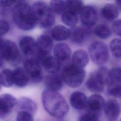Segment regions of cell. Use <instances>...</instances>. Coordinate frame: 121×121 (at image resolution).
Returning <instances> with one entry per match:
<instances>
[{
    "instance_id": "obj_40",
    "label": "cell",
    "mask_w": 121,
    "mask_h": 121,
    "mask_svg": "<svg viewBox=\"0 0 121 121\" xmlns=\"http://www.w3.org/2000/svg\"><path fill=\"white\" fill-rule=\"evenodd\" d=\"M2 42H3V40L1 39V38L0 37V45H1V44L2 43Z\"/></svg>"
},
{
    "instance_id": "obj_3",
    "label": "cell",
    "mask_w": 121,
    "mask_h": 121,
    "mask_svg": "<svg viewBox=\"0 0 121 121\" xmlns=\"http://www.w3.org/2000/svg\"><path fill=\"white\" fill-rule=\"evenodd\" d=\"M31 8L36 25L43 28H49L54 25V13L46 3L42 1H35Z\"/></svg>"
},
{
    "instance_id": "obj_29",
    "label": "cell",
    "mask_w": 121,
    "mask_h": 121,
    "mask_svg": "<svg viewBox=\"0 0 121 121\" xmlns=\"http://www.w3.org/2000/svg\"><path fill=\"white\" fill-rule=\"evenodd\" d=\"M95 35L103 39H106L110 37L112 35V30L110 27L105 24L98 25L94 30Z\"/></svg>"
},
{
    "instance_id": "obj_26",
    "label": "cell",
    "mask_w": 121,
    "mask_h": 121,
    "mask_svg": "<svg viewBox=\"0 0 121 121\" xmlns=\"http://www.w3.org/2000/svg\"><path fill=\"white\" fill-rule=\"evenodd\" d=\"M14 84L13 71L5 69L0 72V86L9 87Z\"/></svg>"
},
{
    "instance_id": "obj_13",
    "label": "cell",
    "mask_w": 121,
    "mask_h": 121,
    "mask_svg": "<svg viewBox=\"0 0 121 121\" xmlns=\"http://www.w3.org/2000/svg\"><path fill=\"white\" fill-rule=\"evenodd\" d=\"M19 47L22 52L26 56H36L38 52L36 41L30 36L21 38L19 41Z\"/></svg>"
},
{
    "instance_id": "obj_2",
    "label": "cell",
    "mask_w": 121,
    "mask_h": 121,
    "mask_svg": "<svg viewBox=\"0 0 121 121\" xmlns=\"http://www.w3.org/2000/svg\"><path fill=\"white\" fill-rule=\"evenodd\" d=\"M13 20L20 29L29 31L36 25L31 6L23 1H17L12 9Z\"/></svg>"
},
{
    "instance_id": "obj_32",
    "label": "cell",
    "mask_w": 121,
    "mask_h": 121,
    "mask_svg": "<svg viewBox=\"0 0 121 121\" xmlns=\"http://www.w3.org/2000/svg\"><path fill=\"white\" fill-rule=\"evenodd\" d=\"M17 121H34L33 115L31 114L23 111H20L16 118Z\"/></svg>"
},
{
    "instance_id": "obj_28",
    "label": "cell",
    "mask_w": 121,
    "mask_h": 121,
    "mask_svg": "<svg viewBox=\"0 0 121 121\" xmlns=\"http://www.w3.org/2000/svg\"><path fill=\"white\" fill-rule=\"evenodd\" d=\"M50 7L54 13L62 14L67 11V0H53L50 1Z\"/></svg>"
},
{
    "instance_id": "obj_8",
    "label": "cell",
    "mask_w": 121,
    "mask_h": 121,
    "mask_svg": "<svg viewBox=\"0 0 121 121\" xmlns=\"http://www.w3.org/2000/svg\"><path fill=\"white\" fill-rule=\"evenodd\" d=\"M24 67L29 79L32 83H37L42 80L43 76L42 67L40 62L36 59L30 58L26 59L24 62Z\"/></svg>"
},
{
    "instance_id": "obj_6",
    "label": "cell",
    "mask_w": 121,
    "mask_h": 121,
    "mask_svg": "<svg viewBox=\"0 0 121 121\" xmlns=\"http://www.w3.org/2000/svg\"><path fill=\"white\" fill-rule=\"evenodd\" d=\"M88 52L92 61L97 65L105 64L109 59L108 47L104 43L101 41L92 43L89 46Z\"/></svg>"
},
{
    "instance_id": "obj_41",
    "label": "cell",
    "mask_w": 121,
    "mask_h": 121,
    "mask_svg": "<svg viewBox=\"0 0 121 121\" xmlns=\"http://www.w3.org/2000/svg\"><path fill=\"white\" fill-rule=\"evenodd\" d=\"M0 88H1V86H0Z\"/></svg>"
},
{
    "instance_id": "obj_25",
    "label": "cell",
    "mask_w": 121,
    "mask_h": 121,
    "mask_svg": "<svg viewBox=\"0 0 121 121\" xmlns=\"http://www.w3.org/2000/svg\"><path fill=\"white\" fill-rule=\"evenodd\" d=\"M69 37L71 42L80 44L83 42L86 37V31L83 28L76 26L69 29Z\"/></svg>"
},
{
    "instance_id": "obj_37",
    "label": "cell",
    "mask_w": 121,
    "mask_h": 121,
    "mask_svg": "<svg viewBox=\"0 0 121 121\" xmlns=\"http://www.w3.org/2000/svg\"><path fill=\"white\" fill-rule=\"evenodd\" d=\"M7 9H5L0 5V17L4 16L7 12Z\"/></svg>"
},
{
    "instance_id": "obj_7",
    "label": "cell",
    "mask_w": 121,
    "mask_h": 121,
    "mask_svg": "<svg viewBox=\"0 0 121 121\" xmlns=\"http://www.w3.org/2000/svg\"><path fill=\"white\" fill-rule=\"evenodd\" d=\"M0 52L3 59L12 65H17L21 61L19 50L17 44L11 40L3 41L0 47Z\"/></svg>"
},
{
    "instance_id": "obj_23",
    "label": "cell",
    "mask_w": 121,
    "mask_h": 121,
    "mask_svg": "<svg viewBox=\"0 0 121 121\" xmlns=\"http://www.w3.org/2000/svg\"><path fill=\"white\" fill-rule=\"evenodd\" d=\"M120 9L115 4H107L101 9V12L103 17L108 21H113L119 15Z\"/></svg>"
},
{
    "instance_id": "obj_20",
    "label": "cell",
    "mask_w": 121,
    "mask_h": 121,
    "mask_svg": "<svg viewBox=\"0 0 121 121\" xmlns=\"http://www.w3.org/2000/svg\"><path fill=\"white\" fill-rule=\"evenodd\" d=\"M14 84L19 87L26 86L28 82L29 78L24 68L17 67L13 71Z\"/></svg>"
},
{
    "instance_id": "obj_31",
    "label": "cell",
    "mask_w": 121,
    "mask_h": 121,
    "mask_svg": "<svg viewBox=\"0 0 121 121\" xmlns=\"http://www.w3.org/2000/svg\"><path fill=\"white\" fill-rule=\"evenodd\" d=\"M109 45L112 55L116 58L120 59L121 56V41L120 39L115 38L112 40Z\"/></svg>"
},
{
    "instance_id": "obj_4",
    "label": "cell",
    "mask_w": 121,
    "mask_h": 121,
    "mask_svg": "<svg viewBox=\"0 0 121 121\" xmlns=\"http://www.w3.org/2000/svg\"><path fill=\"white\" fill-rule=\"evenodd\" d=\"M86 76L85 69L72 63L65 66L61 73V78L69 86L75 88L83 83Z\"/></svg>"
},
{
    "instance_id": "obj_30",
    "label": "cell",
    "mask_w": 121,
    "mask_h": 121,
    "mask_svg": "<svg viewBox=\"0 0 121 121\" xmlns=\"http://www.w3.org/2000/svg\"><path fill=\"white\" fill-rule=\"evenodd\" d=\"M67 11H70L78 15L84 6V3L81 0H67Z\"/></svg>"
},
{
    "instance_id": "obj_34",
    "label": "cell",
    "mask_w": 121,
    "mask_h": 121,
    "mask_svg": "<svg viewBox=\"0 0 121 121\" xmlns=\"http://www.w3.org/2000/svg\"><path fill=\"white\" fill-rule=\"evenodd\" d=\"M79 121H100V120L97 116L87 112L82 115L79 117Z\"/></svg>"
},
{
    "instance_id": "obj_39",
    "label": "cell",
    "mask_w": 121,
    "mask_h": 121,
    "mask_svg": "<svg viewBox=\"0 0 121 121\" xmlns=\"http://www.w3.org/2000/svg\"><path fill=\"white\" fill-rule=\"evenodd\" d=\"M3 64V58L0 52V68H1Z\"/></svg>"
},
{
    "instance_id": "obj_15",
    "label": "cell",
    "mask_w": 121,
    "mask_h": 121,
    "mask_svg": "<svg viewBox=\"0 0 121 121\" xmlns=\"http://www.w3.org/2000/svg\"><path fill=\"white\" fill-rule=\"evenodd\" d=\"M46 89L52 91L58 92L63 86V81L59 76L50 74L46 75L44 79Z\"/></svg>"
},
{
    "instance_id": "obj_1",
    "label": "cell",
    "mask_w": 121,
    "mask_h": 121,
    "mask_svg": "<svg viewBox=\"0 0 121 121\" xmlns=\"http://www.w3.org/2000/svg\"><path fill=\"white\" fill-rule=\"evenodd\" d=\"M41 98L45 110L52 116L60 119L68 113L69 110L68 104L58 92L45 89L42 92Z\"/></svg>"
},
{
    "instance_id": "obj_18",
    "label": "cell",
    "mask_w": 121,
    "mask_h": 121,
    "mask_svg": "<svg viewBox=\"0 0 121 121\" xmlns=\"http://www.w3.org/2000/svg\"><path fill=\"white\" fill-rule=\"evenodd\" d=\"M54 57L59 61H64L68 60L71 55V50L66 43H60L53 47Z\"/></svg>"
},
{
    "instance_id": "obj_36",
    "label": "cell",
    "mask_w": 121,
    "mask_h": 121,
    "mask_svg": "<svg viewBox=\"0 0 121 121\" xmlns=\"http://www.w3.org/2000/svg\"><path fill=\"white\" fill-rule=\"evenodd\" d=\"M16 1H9V0H0V5L5 8L7 9L11 7L14 4L16 3Z\"/></svg>"
},
{
    "instance_id": "obj_17",
    "label": "cell",
    "mask_w": 121,
    "mask_h": 121,
    "mask_svg": "<svg viewBox=\"0 0 121 121\" xmlns=\"http://www.w3.org/2000/svg\"><path fill=\"white\" fill-rule=\"evenodd\" d=\"M44 69L49 73L55 74L58 72L61 68V62L55 57L47 55L41 61Z\"/></svg>"
},
{
    "instance_id": "obj_9",
    "label": "cell",
    "mask_w": 121,
    "mask_h": 121,
    "mask_svg": "<svg viewBox=\"0 0 121 121\" xmlns=\"http://www.w3.org/2000/svg\"><path fill=\"white\" fill-rule=\"evenodd\" d=\"M78 15L82 24L87 27L94 26L98 17L96 9L90 5L84 6Z\"/></svg>"
},
{
    "instance_id": "obj_24",
    "label": "cell",
    "mask_w": 121,
    "mask_h": 121,
    "mask_svg": "<svg viewBox=\"0 0 121 121\" xmlns=\"http://www.w3.org/2000/svg\"><path fill=\"white\" fill-rule=\"evenodd\" d=\"M69 29L62 25L55 26L52 29L51 32L52 38L57 41H61L68 39L69 37Z\"/></svg>"
},
{
    "instance_id": "obj_33",
    "label": "cell",
    "mask_w": 121,
    "mask_h": 121,
    "mask_svg": "<svg viewBox=\"0 0 121 121\" xmlns=\"http://www.w3.org/2000/svg\"><path fill=\"white\" fill-rule=\"evenodd\" d=\"M9 30V22L4 19H0V37L6 35Z\"/></svg>"
},
{
    "instance_id": "obj_11",
    "label": "cell",
    "mask_w": 121,
    "mask_h": 121,
    "mask_svg": "<svg viewBox=\"0 0 121 121\" xmlns=\"http://www.w3.org/2000/svg\"><path fill=\"white\" fill-rule=\"evenodd\" d=\"M105 104L104 98L98 94H95L87 98V105L88 112L99 117Z\"/></svg>"
},
{
    "instance_id": "obj_14",
    "label": "cell",
    "mask_w": 121,
    "mask_h": 121,
    "mask_svg": "<svg viewBox=\"0 0 121 121\" xmlns=\"http://www.w3.org/2000/svg\"><path fill=\"white\" fill-rule=\"evenodd\" d=\"M104 110L106 117L110 121H116L120 117L121 107L115 100L110 99L106 102Z\"/></svg>"
},
{
    "instance_id": "obj_10",
    "label": "cell",
    "mask_w": 121,
    "mask_h": 121,
    "mask_svg": "<svg viewBox=\"0 0 121 121\" xmlns=\"http://www.w3.org/2000/svg\"><path fill=\"white\" fill-rule=\"evenodd\" d=\"M17 100L12 95L3 94L0 95V119L5 118L13 111Z\"/></svg>"
},
{
    "instance_id": "obj_19",
    "label": "cell",
    "mask_w": 121,
    "mask_h": 121,
    "mask_svg": "<svg viewBox=\"0 0 121 121\" xmlns=\"http://www.w3.org/2000/svg\"><path fill=\"white\" fill-rule=\"evenodd\" d=\"M69 102L74 109L82 110L86 107L87 98L84 93L80 91H75L70 95Z\"/></svg>"
},
{
    "instance_id": "obj_12",
    "label": "cell",
    "mask_w": 121,
    "mask_h": 121,
    "mask_svg": "<svg viewBox=\"0 0 121 121\" xmlns=\"http://www.w3.org/2000/svg\"><path fill=\"white\" fill-rule=\"evenodd\" d=\"M36 43L38 53L42 55H48L54 47L52 38L48 35H41L37 39Z\"/></svg>"
},
{
    "instance_id": "obj_16",
    "label": "cell",
    "mask_w": 121,
    "mask_h": 121,
    "mask_svg": "<svg viewBox=\"0 0 121 121\" xmlns=\"http://www.w3.org/2000/svg\"><path fill=\"white\" fill-rule=\"evenodd\" d=\"M121 70L120 67L112 68L108 72L107 90L121 87Z\"/></svg>"
},
{
    "instance_id": "obj_21",
    "label": "cell",
    "mask_w": 121,
    "mask_h": 121,
    "mask_svg": "<svg viewBox=\"0 0 121 121\" xmlns=\"http://www.w3.org/2000/svg\"><path fill=\"white\" fill-rule=\"evenodd\" d=\"M17 105L20 111L26 112L32 115L36 112L37 109V104L35 102L26 97L20 98L17 101Z\"/></svg>"
},
{
    "instance_id": "obj_22",
    "label": "cell",
    "mask_w": 121,
    "mask_h": 121,
    "mask_svg": "<svg viewBox=\"0 0 121 121\" xmlns=\"http://www.w3.org/2000/svg\"><path fill=\"white\" fill-rule=\"evenodd\" d=\"M89 62V55L87 52L82 49L75 51L72 56V63L77 66L83 68Z\"/></svg>"
},
{
    "instance_id": "obj_5",
    "label": "cell",
    "mask_w": 121,
    "mask_h": 121,
    "mask_svg": "<svg viewBox=\"0 0 121 121\" xmlns=\"http://www.w3.org/2000/svg\"><path fill=\"white\" fill-rule=\"evenodd\" d=\"M108 72L109 71L106 67H101L90 74L86 82V87L94 93L102 92L107 83Z\"/></svg>"
},
{
    "instance_id": "obj_35",
    "label": "cell",
    "mask_w": 121,
    "mask_h": 121,
    "mask_svg": "<svg viewBox=\"0 0 121 121\" xmlns=\"http://www.w3.org/2000/svg\"><path fill=\"white\" fill-rule=\"evenodd\" d=\"M121 19H118L114 21L112 25V30L116 35L121 36Z\"/></svg>"
},
{
    "instance_id": "obj_27",
    "label": "cell",
    "mask_w": 121,
    "mask_h": 121,
    "mask_svg": "<svg viewBox=\"0 0 121 121\" xmlns=\"http://www.w3.org/2000/svg\"><path fill=\"white\" fill-rule=\"evenodd\" d=\"M61 20L65 25L72 28L76 26L78 22V17L77 14L66 11L62 14Z\"/></svg>"
},
{
    "instance_id": "obj_38",
    "label": "cell",
    "mask_w": 121,
    "mask_h": 121,
    "mask_svg": "<svg viewBox=\"0 0 121 121\" xmlns=\"http://www.w3.org/2000/svg\"><path fill=\"white\" fill-rule=\"evenodd\" d=\"M116 6L118 7V8L120 9V10L121 11V0H116L115 1V4Z\"/></svg>"
}]
</instances>
